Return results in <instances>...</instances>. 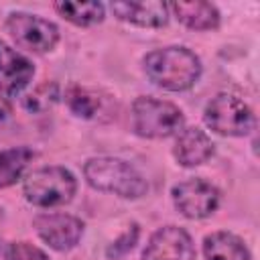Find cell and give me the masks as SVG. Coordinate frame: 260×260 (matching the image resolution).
<instances>
[{
	"mask_svg": "<svg viewBox=\"0 0 260 260\" xmlns=\"http://www.w3.org/2000/svg\"><path fill=\"white\" fill-rule=\"evenodd\" d=\"M144 71L154 85L169 91H185L199 79L201 61L185 47H165L144 57Z\"/></svg>",
	"mask_w": 260,
	"mask_h": 260,
	"instance_id": "obj_1",
	"label": "cell"
},
{
	"mask_svg": "<svg viewBox=\"0 0 260 260\" xmlns=\"http://www.w3.org/2000/svg\"><path fill=\"white\" fill-rule=\"evenodd\" d=\"M83 175L93 189L114 193L126 199H138L148 191V185L142 175L120 158H91L85 162Z\"/></svg>",
	"mask_w": 260,
	"mask_h": 260,
	"instance_id": "obj_2",
	"label": "cell"
},
{
	"mask_svg": "<svg viewBox=\"0 0 260 260\" xmlns=\"http://www.w3.org/2000/svg\"><path fill=\"white\" fill-rule=\"evenodd\" d=\"M183 112L171 102L142 95L132 104V126L138 136L169 138L183 128Z\"/></svg>",
	"mask_w": 260,
	"mask_h": 260,
	"instance_id": "obj_3",
	"label": "cell"
},
{
	"mask_svg": "<svg viewBox=\"0 0 260 260\" xmlns=\"http://www.w3.org/2000/svg\"><path fill=\"white\" fill-rule=\"evenodd\" d=\"M77 181L63 167H43L24 181V197L39 207H57L73 199Z\"/></svg>",
	"mask_w": 260,
	"mask_h": 260,
	"instance_id": "obj_4",
	"label": "cell"
},
{
	"mask_svg": "<svg viewBox=\"0 0 260 260\" xmlns=\"http://www.w3.org/2000/svg\"><path fill=\"white\" fill-rule=\"evenodd\" d=\"M203 120L221 136H244L254 126V116L248 104L232 93H217L205 106Z\"/></svg>",
	"mask_w": 260,
	"mask_h": 260,
	"instance_id": "obj_5",
	"label": "cell"
},
{
	"mask_svg": "<svg viewBox=\"0 0 260 260\" xmlns=\"http://www.w3.org/2000/svg\"><path fill=\"white\" fill-rule=\"evenodd\" d=\"M6 28L16 47L32 53H47L59 41V28L53 22L26 12H12L6 20Z\"/></svg>",
	"mask_w": 260,
	"mask_h": 260,
	"instance_id": "obj_6",
	"label": "cell"
},
{
	"mask_svg": "<svg viewBox=\"0 0 260 260\" xmlns=\"http://www.w3.org/2000/svg\"><path fill=\"white\" fill-rule=\"evenodd\" d=\"M173 201L185 217L203 219L217 209L219 191L203 179H189L173 187Z\"/></svg>",
	"mask_w": 260,
	"mask_h": 260,
	"instance_id": "obj_7",
	"label": "cell"
},
{
	"mask_svg": "<svg viewBox=\"0 0 260 260\" xmlns=\"http://www.w3.org/2000/svg\"><path fill=\"white\" fill-rule=\"evenodd\" d=\"M142 260H195L191 236L183 228L165 225L150 236Z\"/></svg>",
	"mask_w": 260,
	"mask_h": 260,
	"instance_id": "obj_8",
	"label": "cell"
},
{
	"mask_svg": "<svg viewBox=\"0 0 260 260\" xmlns=\"http://www.w3.org/2000/svg\"><path fill=\"white\" fill-rule=\"evenodd\" d=\"M35 230L39 238L53 250L65 252L79 242L83 234V221L67 213H41L35 217Z\"/></svg>",
	"mask_w": 260,
	"mask_h": 260,
	"instance_id": "obj_9",
	"label": "cell"
},
{
	"mask_svg": "<svg viewBox=\"0 0 260 260\" xmlns=\"http://www.w3.org/2000/svg\"><path fill=\"white\" fill-rule=\"evenodd\" d=\"M32 75V63L22 53L0 41V89L6 95H18L28 85Z\"/></svg>",
	"mask_w": 260,
	"mask_h": 260,
	"instance_id": "obj_10",
	"label": "cell"
},
{
	"mask_svg": "<svg viewBox=\"0 0 260 260\" xmlns=\"http://www.w3.org/2000/svg\"><path fill=\"white\" fill-rule=\"evenodd\" d=\"M112 12L126 22L138 26H165L169 20V4L165 2H112Z\"/></svg>",
	"mask_w": 260,
	"mask_h": 260,
	"instance_id": "obj_11",
	"label": "cell"
},
{
	"mask_svg": "<svg viewBox=\"0 0 260 260\" xmlns=\"http://www.w3.org/2000/svg\"><path fill=\"white\" fill-rule=\"evenodd\" d=\"M173 154L183 167H197L213 154V142L201 128H185L177 136Z\"/></svg>",
	"mask_w": 260,
	"mask_h": 260,
	"instance_id": "obj_12",
	"label": "cell"
},
{
	"mask_svg": "<svg viewBox=\"0 0 260 260\" xmlns=\"http://www.w3.org/2000/svg\"><path fill=\"white\" fill-rule=\"evenodd\" d=\"M169 10L175 12L179 22L193 30H211L219 24V12L211 2H173Z\"/></svg>",
	"mask_w": 260,
	"mask_h": 260,
	"instance_id": "obj_13",
	"label": "cell"
},
{
	"mask_svg": "<svg viewBox=\"0 0 260 260\" xmlns=\"http://www.w3.org/2000/svg\"><path fill=\"white\" fill-rule=\"evenodd\" d=\"M203 254L207 260H252L246 244L230 232L209 234L203 240Z\"/></svg>",
	"mask_w": 260,
	"mask_h": 260,
	"instance_id": "obj_14",
	"label": "cell"
},
{
	"mask_svg": "<svg viewBox=\"0 0 260 260\" xmlns=\"http://www.w3.org/2000/svg\"><path fill=\"white\" fill-rule=\"evenodd\" d=\"M35 158V152L28 146H16L0 152V189L16 183L26 169V165Z\"/></svg>",
	"mask_w": 260,
	"mask_h": 260,
	"instance_id": "obj_15",
	"label": "cell"
},
{
	"mask_svg": "<svg viewBox=\"0 0 260 260\" xmlns=\"http://www.w3.org/2000/svg\"><path fill=\"white\" fill-rule=\"evenodd\" d=\"M55 10L77 26H91L104 20L102 2H55Z\"/></svg>",
	"mask_w": 260,
	"mask_h": 260,
	"instance_id": "obj_16",
	"label": "cell"
},
{
	"mask_svg": "<svg viewBox=\"0 0 260 260\" xmlns=\"http://www.w3.org/2000/svg\"><path fill=\"white\" fill-rule=\"evenodd\" d=\"M65 102H67L69 110L75 116H81V118H91L100 108V102L87 89H83L79 85H71L65 91Z\"/></svg>",
	"mask_w": 260,
	"mask_h": 260,
	"instance_id": "obj_17",
	"label": "cell"
},
{
	"mask_svg": "<svg viewBox=\"0 0 260 260\" xmlns=\"http://www.w3.org/2000/svg\"><path fill=\"white\" fill-rule=\"evenodd\" d=\"M59 98V87L55 81H45L41 83L32 93H28L24 100H22V106L28 110V112H45L49 108H53V104L57 102Z\"/></svg>",
	"mask_w": 260,
	"mask_h": 260,
	"instance_id": "obj_18",
	"label": "cell"
},
{
	"mask_svg": "<svg viewBox=\"0 0 260 260\" xmlns=\"http://www.w3.org/2000/svg\"><path fill=\"white\" fill-rule=\"evenodd\" d=\"M6 260H49L43 250L28 242H14L6 250Z\"/></svg>",
	"mask_w": 260,
	"mask_h": 260,
	"instance_id": "obj_19",
	"label": "cell"
},
{
	"mask_svg": "<svg viewBox=\"0 0 260 260\" xmlns=\"http://www.w3.org/2000/svg\"><path fill=\"white\" fill-rule=\"evenodd\" d=\"M136 240H138V225L132 223L130 230H126V232L108 248V256H110V258H120V256H124L126 252H130V250L134 248Z\"/></svg>",
	"mask_w": 260,
	"mask_h": 260,
	"instance_id": "obj_20",
	"label": "cell"
},
{
	"mask_svg": "<svg viewBox=\"0 0 260 260\" xmlns=\"http://www.w3.org/2000/svg\"><path fill=\"white\" fill-rule=\"evenodd\" d=\"M8 114H10V104L0 95V120L8 118Z\"/></svg>",
	"mask_w": 260,
	"mask_h": 260,
	"instance_id": "obj_21",
	"label": "cell"
}]
</instances>
